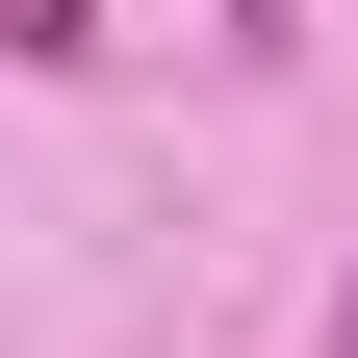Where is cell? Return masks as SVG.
<instances>
[{
  "instance_id": "1",
  "label": "cell",
  "mask_w": 358,
  "mask_h": 358,
  "mask_svg": "<svg viewBox=\"0 0 358 358\" xmlns=\"http://www.w3.org/2000/svg\"><path fill=\"white\" fill-rule=\"evenodd\" d=\"M0 52H26V77H77V52H103V0H0Z\"/></svg>"
}]
</instances>
